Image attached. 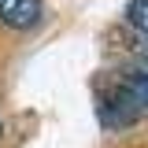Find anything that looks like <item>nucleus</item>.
I'll return each instance as SVG.
<instances>
[{"label":"nucleus","mask_w":148,"mask_h":148,"mask_svg":"<svg viewBox=\"0 0 148 148\" xmlns=\"http://www.w3.org/2000/svg\"><path fill=\"white\" fill-rule=\"evenodd\" d=\"M41 15H45L41 0H0V22L11 30H30L41 22Z\"/></svg>","instance_id":"1"},{"label":"nucleus","mask_w":148,"mask_h":148,"mask_svg":"<svg viewBox=\"0 0 148 148\" xmlns=\"http://www.w3.org/2000/svg\"><path fill=\"white\" fill-rule=\"evenodd\" d=\"M119 82H122V89L133 96V104L141 111H148V63H133Z\"/></svg>","instance_id":"2"},{"label":"nucleus","mask_w":148,"mask_h":148,"mask_svg":"<svg viewBox=\"0 0 148 148\" xmlns=\"http://www.w3.org/2000/svg\"><path fill=\"white\" fill-rule=\"evenodd\" d=\"M126 18H130V26H133L141 37H148V0H130Z\"/></svg>","instance_id":"3"},{"label":"nucleus","mask_w":148,"mask_h":148,"mask_svg":"<svg viewBox=\"0 0 148 148\" xmlns=\"http://www.w3.org/2000/svg\"><path fill=\"white\" fill-rule=\"evenodd\" d=\"M0 133H4V126H0Z\"/></svg>","instance_id":"4"}]
</instances>
